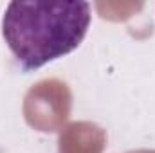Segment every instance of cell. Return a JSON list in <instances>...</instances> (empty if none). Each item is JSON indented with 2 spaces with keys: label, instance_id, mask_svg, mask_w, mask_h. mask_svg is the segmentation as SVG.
Segmentation results:
<instances>
[{
  "label": "cell",
  "instance_id": "cell-1",
  "mask_svg": "<svg viewBox=\"0 0 155 153\" xmlns=\"http://www.w3.org/2000/svg\"><path fill=\"white\" fill-rule=\"evenodd\" d=\"M90 25L88 2H9L2 34L29 72L78 49Z\"/></svg>",
  "mask_w": 155,
  "mask_h": 153
}]
</instances>
